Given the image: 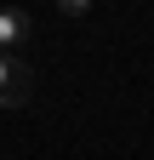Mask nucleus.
Masks as SVG:
<instances>
[{"label":"nucleus","instance_id":"f257e3e1","mask_svg":"<svg viewBox=\"0 0 154 160\" xmlns=\"http://www.w3.org/2000/svg\"><path fill=\"white\" fill-rule=\"evenodd\" d=\"M29 97V69L17 52H0V109H17Z\"/></svg>","mask_w":154,"mask_h":160},{"label":"nucleus","instance_id":"f03ea898","mask_svg":"<svg viewBox=\"0 0 154 160\" xmlns=\"http://www.w3.org/2000/svg\"><path fill=\"white\" fill-rule=\"evenodd\" d=\"M23 40H29V17L17 6H0V52H17Z\"/></svg>","mask_w":154,"mask_h":160},{"label":"nucleus","instance_id":"7ed1b4c3","mask_svg":"<svg viewBox=\"0 0 154 160\" xmlns=\"http://www.w3.org/2000/svg\"><path fill=\"white\" fill-rule=\"evenodd\" d=\"M57 12H63V17H69V23H80V17L91 12V0H57Z\"/></svg>","mask_w":154,"mask_h":160}]
</instances>
